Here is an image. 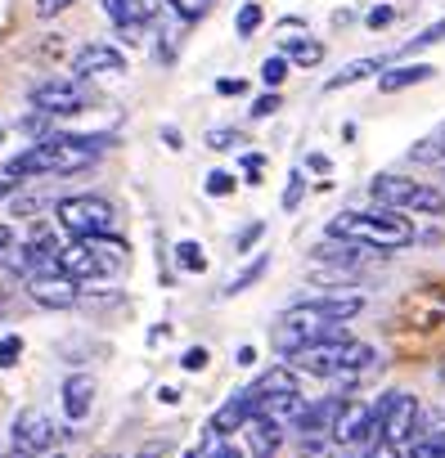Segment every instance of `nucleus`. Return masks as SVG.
<instances>
[{"label":"nucleus","instance_id":"nucleus-1","mask_svg":"<svg viewBox=\"0 0 445 458\" xmlns=\"http://www.w3.org/2000/svg\"><path fill=\"white\" fill-rule=\"evenodd\" d=\"M113 148L108 135H41L37 144H28L23 153H14L5 162L10 180H37V175H73L99 162V153Z\"/></svg>","mask_w":445,"mask_h":458},{"label":"nucleus","instance_id":"nucleus-2","mask_svg":"<svg viewBox=\"0 0 445 458\" xmlns=\"http://www.w3.org/2000/svg\"><path fill=\"white\" fill-rule=\"evenodd\" d=\"M329 239H347V243H360V248H373V252H400L414 243V220L409 211H396V207H373V211H338L324 229Z\"/></svg>","mask_w":445,"mask_h":458},{"label":"nucleus","instance_id":"nucleus-3","mask_svg":"<svg viewBox=\"0 0 445 458\" xmlns=\"http://www.w3.org/2000/svg\"><path fill=\"white\" fill-rule=\"evenodd\" d=\"M378 207H396V211H414V216H441L445 211V189L427 184V180H409V175H373L369 184Z\"/></svg>","mask_w":445,"mask_h":458},{"label":"nucleus","instance_id":"nucleus-4","mask_svg":"<svg viewBox=\"0 0 445 458\" xmlns=\"http://www.w3.org/2000/svg\"><path fill=\"white\" fill-rule=\"evenodd\" d=\"M55 216H59V229H64L68 239H99V234H113V225H117L113 202L99 198V193L59 198L55 202Z\"/></svg>","mask_w":445,"mask_h":458},{"label":"nucleus","instance_id":"nucleus-5","mask_svg":"<svg viewBox=\"0 0 445 458\" xmlns=\"http://www.w3.org/2000/svg\"><path fill=\"white\" fill-rule=\"evenodd\" d=\"M28 99L46 117H73V113H86L95 104V90L81 77H55V81H37L28 90Z\"/></svg>","mask_w":445,"mask_h":458},{"label":"nucleus","instance_id":"nucleus-6","mask_svg":"<svg viewBox=\"0 0 445 458\" xmlns=\"http://www.w3.org/2000/svg\"><path fill=\"white\" fill-rule=\"evenodd\" d=\"M378 436L382 440H391V445H409L414 436H418V400L409 395V391H387L382 400H378Z\"/></svg>","mask_w":445,"mask_h":458},{"label":"nucleus","instance_id":"nucleus-7","mask_svg":"<svg viewBox=\"0 0 445 458\" xmlns=\"http://www.w3.org/2000/svg\"><path fill=\"white\" fill-rule=\"evenodd\" d=\"M55 418L41 409V404H28V409H19V418H14V427H10V445H14V454H50L55 449Z\"/></svg>","mask_w":445,"mask_h":458},{"label":"nucleus","instance_id":"nucleus-8","mask_svg":"<svg viewBox=\"0 0 445 458\" xmlns=\"http://www.w3.org/2000/svg\"><path fill=\"white\" fill-rule=\"evenodd\" d=\"M378 404H360V400H342V409H338V418H333V431H329V440H338V445H369L373 436H378Z\"/></svg>","mask_w":445,"mask_h":458},{"label":"nucleus","instance_id":"nucleus-9","mask_svg":"<svg viewBox=\"0 0 445 458\" xmlns=\"http://www.w3.org/2000/svg\"><path fill=\"white\" fill-rule=\"evenodd\" d=\"M342 346H347V333H333V337H324V342L302 346L288 364H293L297 373H306V377H338V369H342Z\"/></svg>","mask_w":445,"mask_h":458},{"label":"nucleus","instance_id":"nucleus-10","mask_svg":"<svg viewBox=\"0 0 445 458\" xmlns=\"http://www.w3.org/2000/svg\"><path fill=\"white\" fill-rule=\"evenodd\" d=\"M28 297L37 306H46V310H68V306L81 301V284L68 279V275H59V270H41V275L28 279Z\"/></svg>","mask_w":445,"mask_h":458},{"label":"nucleus","instance_id":"nucleus-11","mask_svg":"<svg viewBox=\"0 0 445 458\" xmlns=\"http://www.w3.org/2000/svg\"><path fill=\"white\" fill-rule=\"evenodd\" d=\"M126 72V55L108 41H90L73 55V77L90 81V77H122Z\"/></svg>","mask_w":445,"mask_h":458},{"label":"nucleus","instance_id":"nucleus-12","mask_svg":"<svg viewBox=\"0 0 445 458\" xmlns=\"http://www.w3.org/2000/svg\"><path fill=\"white\" fill-rule=\"evenodd\" d=\"M64 413H68V422H86L90 418V409H95V395H99V382L90 377V373H73L68 382H64Z\"/></svg>","mask_w":445,"mask_h":458},{"label":"nucleus","instance_id":"nucleus-13","mask_svg":"<svg viewBox=\"0 0 445 458\" xmlns=\"http://www.w3.org/2000/svg\"><path fill=\"white\" fill-rule=\"evenodd\" d=\"M284 391H297V369H293V364H275V369L257 373V377H252V386H244V395L252 400V413H257V404H261V400L284 395Z\"/></svg>","mask_w":445,"mask_h":458},{"label":"nucleus","instance_id":"nucleus-14","mask_svg":"<svg viewBox=\"0 0 445 458\" xmlns=\"http://www.w3.org/2000/svg\"><path fill=\"white\" fill-rule=\"evenodd\" d=\"M104 14L122 28V23H135V28H149L158 23V14L167 10V0H99Z\"/></svg>","mask_w":445,"mask_h":458},{"label":"nucleus","instance_id":"nucleus-15","mask_svg":"<svg viewBox=\"0 0 445 458\" xmlns=\"http://www.w3.org/2000/svg\"><path fill=\"white\" fill-rule=\"evenodd\" d=\"M239 431L248 436V454H252V458H275V449L284 445V427H275V422L261 418V413H252Z\"/></svg>","mask_w":445,"mask_h":458},{"label":"nucleus","instance_id":"nucleus-16","mask_svg":"<svg viewBox=\"0 0 445 458\" xmlns=\"http://www.w3.org/2000/svg\"><path fill=\"white\" fill-rule=\"evenodd\" d=\"M432 77H436V68H432V64H400V68L378 72V90H382V95H400V90L423 86V81H432Z\"/></svg>","mask_w":445,"mask_h":458},{"label":"nucleus","instance_id":"nucleus-17","mask_svg":"<svg viewBox=\"0 0 445 458\" xmlns=\"http://www.w3.org/2000/svg\"><path fill=\"white\" fill-rule=\"evenodd\" d=\"M248 418H252V400H248L244 391H235L226 404H220V409L211 413V427H207V431H216V436H235Z\"/></svg>","mask_w":445,"mask_h":458},{"label":"nucleus","instance_id":"nucleus-18","mask_svg":"<svg viewBox=\"0 0 445 458\" xmlns=\"http://www.w3.org/2000/svg\"><path fill=\"white\" fill-rule=\"evenodd\" d=\"M293 68H315L320 59H324V41H315V37H288L284 32V50H279Z\"/></svg>","mask_w":445,"mask_h":458},{"label":"nucleus","instance_id":"nucleus-19","mask_svg":"<svg viewBox=\"0 0 445 458\" xmlns=\"http://www.w3.org/2000/svg\"><path fill=\"white\" fill-rule=\"evenodd\" d=\"M373 72H382V59H351L342 72H333L329 81H324V90L333 95V90H347V86H355V81H364V77H373Z\"/></svg>","mask_w":445,"mask_h":458},{"label":"nucleus","instance_id":"nucleus-20","mask_svg":"<svg viewBox=\"0 0 445 458\" xmlns=\"http://www.w3.org/2000/svg\"><path fill=\"white\" fill-rule=\"evenodd\" d=\"M373 360H378V351H373L369 342H351V337H347V346H342V369H338V377H355V373L373 369Z\"/></svg>","mask_w":445,"mask_h":458},{"label":"nucleus","instance_id":"nucleus-21","mask_svg":"<svg viewBox=\"0 0 445 458\" xmlns=\"http://www.w3.org/2000/svg\"><path fill=\"white\" fill-rule=\"evenodd\" d=\"M244 144H248V135H244L239 126H211V131H207V148H211V153H239Z\"/></svg>","mask_w":445,"mask_h":458},{"label":"nucleus","instance_id":"nucleus-22","mask_svg":"<svg viewBox=\"0 0 445 458\" xmlns=\"http://www.w3.org/2000/svg\"><path fill=\"white\" fill-rule=\"evenodd\" d=\"M175 266L189 270V275H202V270H207V257H202V248H198L193 239H180V243H175Z\"/></svg>","mask_w":445,"mask_h":458},{"label":"nucleus","instance_id":"nucleus-23","mask_svg":"<svg viewBox=\"0 0 445 458\" xmlns=\"http://www.w3.org/2000/svg\"><path fill=\"white\" fill-rule=\"evenodd\" d=\"M261 23H266V10L257 5V0H244L239 14H235V32H239V37H252Z\"/></svg>","mask_w":445,"mask_h":458},{"label":"nucleus","instance_id":"nucleus-24","mask_svg":"<svg viewBox=\"0 0 445 458\" xmlns=\"http://www.w3.org/2000/svg\"><path fill=\"white\" fill-rule=\"evenodd\" d=\"M266 266H270V261H266V257H257V261H252V266H244V270H239V275H235V279H230V284H226V297H239V293H244V288H252V284H257V279H261V275H266Z\"/></svg>","mask_w":445,"mask_h":458},{"label":"nucleus","instance_id":"nucleus-25","mask_svg":"<svg viewBox=\"0 0 445 458\" xmlns=\"http://www.w3.org/2000/svg\"><path fill=\"white\" fill-rule=\"evenodd\" d=\"M288 72H293V64H288L284 55H270V59L261 64V81H266L270 90H279V86L288 81Z\"/></svg>","mask_w":445,"mask_h":458},{"label":"nucleus","instance_id":"nucleus-26","mask_svg":"<svg viewBox=\"0 0 445 458\" xmlns=\"http://www.w3.org/2000/svg\"><path fill=\"white\" fill-rule=\"evenodd\" d=\"M167 10H171L180 23H198V19L211 10V0H167Z\"/></svg>","mask_w":445,"mask_h":458},{"label":"nucleus","instance_id":"nucleus-27","mask_svg":"<svg viewBox=\"0 0 445 458\" xmlns=\"http://www.w3.org/2000/svg\"><path fill=\"white\" fill-rule=\"evenodd\" d=\"M202 189H207L211 198H230V193L239 189V180H235L230 171H207V175H202Z\"/></svg>","mask_w":445,"mask_h":458},{"label":"nucleus","instance_id":"nucleus-28","mask_svg":"<svg viewBox=\"0 0 445 458\" xmlns=\"http://www.w3.org/2000/svg\"><path fill=\"white\" fill-rule=\"evenodd\" d=\"M302 198H306V171H293V175H288V189H284L279 202H284V211H297Z\"/></svg>","mask_w":445,"mask_h":458},{"label":"nucleus","instance_id":"nucleus-29","mask_svg":"<svg viewBox=\"0 0 445 458\" xmlns=\"http://www.w3.org/2000/svg\"><path fill=\"white\" fill-rule=\"evenodd\" d=\"M441 41H445V19H441V23H432V28H423V32H418V37L405 46V55H418V50H427V46H441Z\"/></svg>","mask_w":445,"mask_h":458},{"label":"nucleus","instance_id":"nucleus-30","mask_svg":"<svg viewBox=\"0 0 445 458\" xmlns=\"http://www.w3.org/2000/svg\"><path fill=\"white\" fill-rule=\"evenodd\" d=\"M19 355H23V337L19 333H5V337H0V369H14Z\"/></svg>","mask_w":445,"mask_h":458},{"label":"nucleus","instance_id":"nucleus-31","mask_svg":"<svg viewBox=\"0 0 445 458\" xmlns=\"http://www.w3.org/2000/svg\"><path fill=\"white\" fill-rule=\"evenodd\" d=\"M279 108H284V99H279V90H266L261 99H252V108H248V113H252V117L261 122V117H275Z\"/></svg>","mask_w":445,"mask_h":458},{"label":"nucleus","instance_id":"nucleus-32","mask_svg":"<svg viewBox=\"0 0 445 458\" xmlns=\"http://www.w3.org/2000/svg\"><path fill=\"white\" fill-rule=\"evenodd\" d=\"M207 360H211V355H207V346H189V351L180 355V369H184V373H202V369H207Z\"/></svg>","mask_w":445,"mask_h":458},{"label":"nucleus","instance_id":"nucleus-33","mask_svg":"<svg viewBox=\"0 0 445 458\" xmlns=\"http://www.w3.org/2000/svg\"><path fill=\"white\" fill-rule=\"evenodd\" d=\"M364 449V458H400V445H391V440H382V436H373L369 445H360Z\"/></svg>","mask_w":445,"mask_h":458},{"label":"nucleus","instance_id":"nucleus-34","mask_svg":"<svg viewBox=\"0 0 445 458\" xmlns=\"http://www.w3.org/2000/svg\"><path fill=\"white\" fill-rule=\"evenodd\" d=\"M77 5V0H37V19H59Z\"/></svg>","mask_w":445,"mask_h":458},{"label":"nucleus","instance_id":"nucleus-35","mask_svg":"<svg viewBox=\"0 0 445 458\" xmlns=\"http://www.w3.org/2000/svg\"><path fill=\"white\" fill-rule=\"evenodd\" d=\"M261 234H266V225H261V220H252V225L244 229V234H239V252H248V248H252Z\"/></svg>","mask_w":445,"mask_h":458},{"label":"nucleus","instance_id":"nucleus-36","mask_svg":"<svg viewBox=\"0 0 445 458\" xmlns=\"http://www.w3.org/2000/svg\"><path fill=\"white\" fill-rule=\"evenodd\" d=\"M391 19H396V10H391V5H378V10H369V19H364V23L378 32V28H387Z\"/></svg>","mask_w":445,"mask_h":458},{"label":"nucleus","instance_id":"nucleus-37","mask_svg":"<svg viewBox=\"0 0 445 458\" xmlns=\"http://www.w3.org/2000/svg\"><path fill=\"white\" fill-rule=\"evenodd\" d=\"M244 171H248V180L257 184V180H261V171H266V157H261V153H244Z\"/></svg>","mask_w":445,"mask_h":458},{"label":"nucleus","instance_id":"nucleus-38","mask_svg":"<svg viewBox=\"0 0 445 458\" xmlns=\"http://www.w3.org/2000/svg\"><path fill=\"white\" fill-rule=\"evenodd\" d=\"M244 90H248V81H239V77H226V81H216V95H226V99H230V95H244Z\"/></svg>","mask_w":445,"mask_h":458},{"label":"nucleus","instance_id":"nucleus-39","mask_svg":"<svg viewBox=\"0 0 445 458\" xmlns=\"http://www.w3.org/2000/svg\"><path fill=\"white\" fill-rule=\"evenodd\" d=\"M306 166H311L315 175H329V171H333V162H329L324 153H311V157H306Z\"/></svg>","mask_w":445,"mask_h":458},{"label":"nucleus","instance_id":"nucleus-40","mask_svg":"<svg viewBox=\"0 0 445 458\" xmlns=\"http://www.w3.org/2000/svg\"><path fill=\"white\" fill-rule=\"evenodd\" d=\"M10 248H14V229H10V225H0V261H5Z\"/></svg>","mask_w":445,"mask_h":458},{"label":"nucleus","instance_id":"nucleus-41","mask_svg":"<svg viewBox=\"0 0 445 458\" xmlns=\"http://www.w3.org/2000/svg\"><path fill=\"white\" fill-rule=\"evenodd\" d=\"M162 140H167V148H184V135L171 131V126H162Z\"/></svg>","mask_w":445,"mask_h":458},{"label":"nucleus","instance_id":"nucleus-42","mask_svg":"<svg viewBox=\"0 0 445 458\" xmlns=\"http://www.w3.org/2000/svg\"><path fill=\"white\" fill-rule=\"evenodd\" d=\"M14 189H19V180H10V175H0V202H5V198H10Z\"/></svg>","mask_w":445,"mask_h":458},{"label":"nucleus","instance_id":"nucleus-43","mask_svg":"<svg viewBox=\"0 0 445 458\" xmlns=\"http://www.w3.org/2000/svg\"><path fill=\"white\" fill-rule=\"evenodd\" d=\"M158 400H162V404H175V400H180V391H175V386H162V391H158Z\"/></svg>","mask_w":445,"mask_h":458},{"label":"nucleus","instance_id":"nucleus-44","mask_svg":"<svg viewBox=\"0 0 445 458\" xmlns=\"http://www.w3.org/2000/svg\"><path fill=\"white\" fill-rule=\"evenodd\" d=\"M252 360H257V351H252V346H244V351H239V364H244V369H252Z\"/></svg>","mask_w":445,"mask_h":458},{"label":"nucleus","instance_id":"nucleus-45","mask_svg":"<svg viewBox=\"0 0 445 458\" xmlns=\"http://www.w3.org/2000/svg\"><path fill=\"white\" fill-rule=\"evenodd\" d=\"M162 454H167V449H162V445H149V449H140V454H135V458H162Z\"/></svg>","mask_w":445,"mask_h":458},{"label":"nucleus","instance_id":"nucleus-46","mask_svg":"<svg viewBox=\"0 0 445 458\" xmlns=\"http://www.w3.org/2000/svg\"><path fill=\"white\" fill-rule=\"evenodd\" d=\"M14 458H37V454H14Z\"/></svg>","mask_w":445,"mask_h":458},{"label":"nucleus","instance_id":"nucleus-47","mask_svg":"<svg viewBox=\"0 0 445 458\" xmlns=\"http://www.w3.org/2000/svg\"><path fill=\"white\" fill-rule=\"evenodd\" d=\"M0 144H5V126H0Z\"/></svg>","mask_w":445,"mask_h":458},{"label":"nucleus","instance_id":"nucleus-48","mask_svg":"<svg viewBox=\"0 0 445 458\" xmlns=\"http://www.w3.org/2000/svg\"><path fill=\"white\" fill-rule=\"evenodd\" d=\"M441 157H445V144H441Z\"/></svg>","mask_w":445,"mask_h":458},{"label":"nucleus","instance_id":"nucleus-49","mask_svg":"<svg viewBox=\"0 0 445 458\" xmlns=\"http://www.w3.org/2000/svg\"><path fill=\"white\" fill-rule=\"evenodd\" d=\"M104 458H117V454H104Z\"/></svg>","mask_w":445,"mask_h":458}]
</instances>
